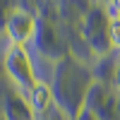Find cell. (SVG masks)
Wrapping results in <instances>:
<instances>
[{"instance_id": "obj_1", "label": "cell", "mask_w": 120, "mask_h": 120, "mask_svg": "<svg viewBox=\"0 0 120 120\" xmlns=\"http://www.w3.org/2000/svg\"><path fill=\"white\" fill-rule=\"evenodd\" d=\"M7 75L22 89H29V94H31V89L36 86L34 75H31V63H29V55L24 51V46L15 43L10 48V53H7Z\"/></svg>"}, {"instance_id": "obj_2", "label": "cell", "mask_w": 120, "mask_h": 120, "mask_svg": "<svg viewBox=\"0 0 120 120\" xmlns=\"http://www.w3.org/2000/svg\"><path fill=\"white\" fill-rule=\"evenodd\" d=\"M7 34L15 38V43H19V46H22L26 38L34 34V19L29 17L26 12H22V10H19V12H15L12 17H10Z\"/></svg>"}, {"instance_id": "obj_3", "label": "cell", "mask_w": 120, "mask_h": 120, "mask_svg": "<svg viewBox=\"0 0 120 120\" xmlns=\"http://www.w3.org/2000/svg\"><path fill=\"white\" fill-rule=\"evenodd\" d=\"M29 96H31V106H34L36 113H41V111H46V108L51 106V89L46 84H36Z\"/></svg>"}, {"instance_id": "obj_4", "label": "cell", "mask_w": 120, "mask_h": 120, "mask_svg": "<svg viewBox=\"0 0 120 120\" xmlns=\"http://www.w3.org/2000/svg\"><path fill=\"white\" fill-rule=\"evenodd\" d=\"M111 38H113V46L120 48V17H113L111 22Z\"/></svg>"}, {"instance_id": "obj_5", "label": "cell", "mask_w": 120, "mask_h": 120, "mask_svg": "<svg viewBox=\"0 0 120 120\" xmlns=\"http://www.w3.org/2000/svg\"><path fill=\"white\" fill-rule=\"evenodd\" d=\"M115 84L120 86V65H118V70H115Z\"/></svg>"}]
</instances>
